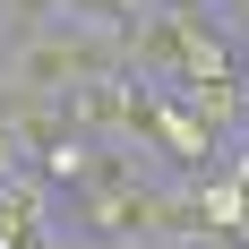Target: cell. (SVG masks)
I'll return each instance as SVG.
<instances>
[{"label": "cell", "instance_id": "cell-1", "mask_svg": "<svg viewBox=\"0 0 249 249\" xmlns=\"http://www.w3.org/2000/svg\"><path fill=\"white\" fill-rule=\"evenodd\" d=\"M60 215L77 224V241H129V232H155V224H163V172L86 180V189L60 198Z\"/></svg>", "mask_w": 249, "mask_h": 249}, {"label": "cell", "instance_id": "cell-2", "mask_svg": "<svg viewBox=\"0 0 249 249\" xmlns=\"http://www.w3.org/2000/svg\"><path fill=\"white\" fill-rule=\"evenodd\" d=\"M52 224H60V198H52L35 172H9V180H0V241L26 249L35 232H52Z\"/></svg>", "mask_w": 249, "mask_h": 249}, {"label": "cell", "instance_id": "cell-3", "mask_svg": "<svg viewBox=\"0 0 249 249\" xmlns=\"http://www.w3.org/2000/svg\"><path fill=\"white\" fill-rule=\"evenodd\" d=\"M172 95L189 103V112H198L224 146H241V121H249V103H241V69H232V77H198V86H172Z\"/></svg>", "mask_w": 249, "mask_h": 249}, {"label": "cell", "instance_id": "cell-4", "mask_svg": "<svg viewBox=\"0 0 249 249\" xmlns=\"http://www.w3.org/2000/svg\"><path fill=\"white\" fill-rule=\"evenodd\" d=\"M52 26H129L121 0H52Z\"/></svg>", "mask_w": 249, "mask_h": 249}, {"label": "cell", "instance_id": "cell-5", "mask_svg": "<svg viewBox=\"0 0 249 249\" xmlns=\"http://www.w3.org/2000/svg\"><path fill=\"white\" fill-rule=\"evenodd\" d=\"M9 172H26V138H18L9 121H0V180H9Z\"/></svg>", "mask_w": 249, "mask_h": 249}, {"label": "cell", "instance_id": "cell-6", "mask_svg": "<svg viewBox=\"0 0 249 249\" xmlns=\"http://www.w3.org/2000/svg\"><path fill=\"white\" fill-rule=\"evenodd\" d=\"M95 249H189V241H163V232H129V241H95Z\"/></svg>", "mask_w": 249, "mask_h": 249}, {"label": "cell", "instance_id": "cell-7", "mask_svg": "<svg viewBox=\"0 0 249 249\" xmlns=\"http://www.w3.org/2000/svg\"><path fill=\"white\" fill-rule=\"evenodd\" d=\"M26 249H95V241H77V232H35Z\"/></svg>", "mask_w": 249, "mask_h": 249}, {"label": "cell", "instance_id": "cell-8", "mask_svg": "<svg viewBox=\"0 0 249 249\" xmlns=\"http://www.w3.org/2000/svg\"><path fill=\"white\" fill-rule=\"evenodd\" d=\"M0 249H18V241H0Z\"/></svg>", "mask_w": 249, "mask_h": 249}]
</instances>
